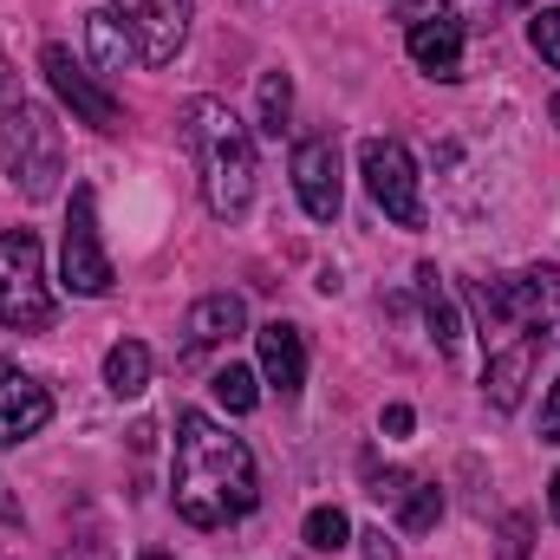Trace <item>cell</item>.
<instances>
[{
    "instance_id": "obj_1",
    "label": "cell",
    "mask_w": 560,
    "mask_h": 560,
    "mask_svg": "<svg viewBox=\"0 0 560 560\" xmlns=\"http://www.w3.org/2000/svg\"><path fill=\"white\" fill-rule=\"evenodd\" d=\"M170 495H176V515L189 528H222V522H242L255 502H261V482H255V456L242 436H229L215 418L189 411L176 423V469H170Z\"/></svg>"
},
{
    "instance_id": "obj_2",
    "label": "cell",
    "mask_w": 560,
    "mask_h": 560,
    "mask_svg": "<svg viewBox=\"0 0 560 560\" xmlns=\"http://www.w3.org/2000/svg\"><path fill=\"white\" fill-rule=\"evenodd\" d=\"M183 143L202 170V202L209 215L235 222L255 202V138L222 98H189L183 105Z\"/></svg>"
},
{
    "instance_id": "obj_3",
    "label": "cell",
    "mask_w": 560,
    "mask_h": 560,
    "mask_svg": "<svg viewBox=\"0 0 560 560\" xmlns=\"http://www.w3.org/2000/svg\"><path fill=\"white\" fill-rule=\"evenodd\" d=\"M0 156H7V176L26 202H52L59 196V176H66V138L52 125L46 105L20 98L0 125Z\"/></svg>"
},
{
    "instance_id": "obj_4",
    "label": "cell",
    "mask_w": 560,
    "mask_h": 560,
    "mask_svg": "<svg viewBox=\"0 0 560 560\" xmlns=\"http://www.w3.org/2000/svg\"><path fill=\"white\" fill-rule=\"evenodd\" d=\"M0 326L13 332H46L52 326V293H46V255L33 229L0 235Z\"/></svg>"
},
{
    "instance_id": "obj_5",
    "label": "cell",
    "mask_w": 560,
    "mask_h": 560,
    "mask_svg": "<svg viewBox=\"0 0 560 560\" xmlns=\"http://www.w3.org/2000/svg\"><path fill=\"white\" fill-rule=\"evenodd\" d=\"M469 300L482 306L489 326H522V332H541L560 319V268H522V275L482 280L469 287Z\"/></svg>"
},
{
    "instance_id": "obj_6",
    "label": "cell",
    "mask_w": 560,
    "mask_h": 560,
    "mask_svg": "<svg viewBox=\"0 0 560 560\" xmlns=\"http://www.w3.org/2000/svg\"><path fill=\"white\" fill-rule=\"evenodd\" d=\"M359 170H365V189L372 202L398 222V229H423V189H418V163L398 138H365L359 150Z\"/></svg>"
},
{
    "instance_id": "obj_7",
    "label": "cell",
    "mask_w": 560,
    "mask_h": 560,
    "mask_svg": "<svg viewBox=\"0 0 560 560\" xmlns=\"http://www.w3.org/2000/svg\"><path fill=\"white\" fill-rule=\"evenodd\" d=\"M59 280L85 300L112 293V261H105V242H98V196L79 183L72 189V209H66V248H59Z\"/></svg>"
},
{
    "instance_id": "obj_8",
    "label": "cell",
    "mask_w": 560,
    "mask_h": 560,
    "mask_svg": "<svg viewBox=\"0 0 560 560\" xmlns=\"http://www.w3.org/2000/svg\"><path fill=\"white\" fill-rule=\"evenodd\" d=\"M39 72H46V85L59 92V105H72V118H85L92 131H118V125H125L118 98H112L105 85H92V72H85L66 46H46V52H39Z\"/></svg>"
},
{
    "instance_id": "obj_9",
    "label": "cell",
    "mask_w": 560,
    "mask_h": 560,
    "mask_svg": "<svg viewBox=\"0 0 560 560\" xmlns=\"http://www.w3.org/2000/svg\"><path fill=\"white\" fill-rule=\"evenodd\" d=\"M189 7L196 0H118V20L131 26L143 66H170L189 39Z\"/></svg>"
},
{
    "instance_id": "obj_10",
    "label": "cell",
    "mask_w": 560,
    "mask_h": 560,
    "mask_svg": "<svg viewBox=\"0 0 560 560\" xmlns=\"http://www.w3.org/2000/svg\"><path fill=\"white\" fill-rule=\"evenodd\" d=\"M293 189H300V209L313 222H332L346 189H339V143L332 138H306L293 150Z\"/></svg>"
},
{
    "instance_id": "obj_11",
    "label": "cell",
    "mask_w": 560,
    "mask_h": 560,
    "mask_svg": "<svg viewBox=\"0 0 560 560\" xmlns=\"http://www.w3.org/2000/svg\"><path fill=\"white\" fill-rule=\"evenodd\" d=\"M46 418H52V392L39 378H26V372H7L0 365V443L20 450L26 436L46 430Z\"/></svg>"
},
{
    "instance_id": "obj_12",
    "label": "cell",
    "mask_w": 560,
    "mask_h": 560,
    "mask_svg": "<svg viewBox=\"0 0 560 560\" xmlns=\"http://www.w3.org/2000/svg\"><path fill=\"white\" fill-rule=\"evenodd\" d=\"M242 326H248L242 293H202V300L189 306V319H183V352L196 359V352H209V346H229V339H242Z\"/></svg>"
},
{
    "instance_id": "obj_13",
    "label": "cell",
    "mask_w": 560,
    "mask_h": 560,
    "mask_svg": "<svg viewBox=\"0 0 560 560\" xmlns=\"http://www.w3.org/2000/svg\"><path fill=\"white\" fill-rule=\"evenodd\" d=\"M535 359H541V332H522L515 346L489 352L482 392H489V405H495V411H515V405H522V392H528V372H535Z\"/></svg>"
},
{
    "instance_id": "obj_14",
    "label": "cell",
    "mask_w": 560,
    "mask_h": 560,
    "mask_svg": "<svg viewBox=\"0 0 560 560\" xmlns=\"http://www.w3.org/2000/svg\"><path fill=\"white\" fill-rule=\"evenodd\" d=\"M411 59H418L430 79H456L463 72V20H450V13H423L411 20Z\"/></svg>"
},
{
    "instance_id": "obj_15",
    "label": "cell",
    "mask_w": 560,
    "mask_h": 560,
    "mask_svg": "<svg viewBox=\"0 0 560 560\" xmlns=\"http://www.w3.org/2000/svg\"><path fill=\"white\" fill-rule=\"evenodd\" d=\"M261 378L275 385L280 398H300V385H306V339H300V326H261Z\"/></svg>"
},
{
    "instance_id": "obj_16",
    "label": "cell",
    "mask_w": 560,
    "mask_h": 560,
    "mask_svg": "<svg viewBox=\"0 0 560 560\" xmlns=\"http://www.w3.org/2000/svg\"><path fill=\"white\" fill-rule=\"evenodd\" d=\"M85 52H92L98 72H125V66H138V39H131V26H125L118 13H92V20H85Z\"/></svg>"
},
{
    "instance_id": "obj_17",
    "label": "cell",
    "mask_w": 560,
    "mask_h": 560,
    "mask_svg": "<svg viewBox=\"0 0 560 560\" xmlns=\"http://www.w3.org/2000/svg\"><path fill=\"white\" fill-rule=\"evenodd\" d=\"M418 293H423V313H430L436 346H443V352H456V346H463V319H456V306H450V293H443V275H436L430 261L418 268Z\"/></svg>"
},
{
    "instance_id": "obj_18",
    "label": "cell",
    "mask_w": 560,
    "mask_h": 560,
    "mask_svg": "<svg viewBox=\"0 0 560 560\" xmlns=\"http://www.w3.org/2000/svg\"><path fill=\"white\" fill-rule=\"evenodd\" d=\"M105 385H112L118 398H138L143 385H150V346H143V339H118V346L105 352Z\"/></svg>"
},
{
    "instance_id": "obj_19",
    "label": "cell",
    "mask_w": 560,
    "mask_h": 560,
    "mask_svg": "<svg viewBox=\"0 0 560 560\" xmlns=\"http://www.w3.org/2000/svg\"><path fill=\"white\" fill-rule=\"evenodd\" d=\"M346 541H352V522H346L339 509H313V515H306V548H313V555H339Z\"/></svg>"
},
{
    "instance_id": "obj_20",
    "label": "cell",
    "mask_w": 560,
    "mask_h": 560,
    "mask_svg": "<svg viewBox=\"0 0 560 560\" xmlns=\"http://www.w3.org/2000/svg\"><path fill=\"white\" fill-rule=\"evenodd\" d=\"M398 509H405V528L423 535V528H436V515H443V489L411 476V489H405V502H398Z\"/></svg>"
},
{
    "instance_id": "obj_21",
    "label": "cell",
    "mask_w": 560,
    "mask_h": 560,
    "mask_svg": "<svg viewBox=\"0 0 560 560\" xmlns=\"http://www.w3.org/2000/svg\"><path fill=\"white\" fill-rule=\"evenodd\" d=\"M287 112H293V79H287V72H268V79H261V131H268V138L287 131Z\"/></svg>"
},
{
    "instance_id": "obj_22",
    "label": "cell",
    "mask_w": 560,
    "mask_h": 560,
    "mask_svg": "<svg viewBox=\"0 0 560 560\" xmlns=\"http://www.w3.org/2000/svg\"><path fill=\"white\" fill-rule=\"evenodd\" d=\"M215 398H222L235 418H242V411H255V405H261V392H255V372H248V365H222V372H215Z\"/></svg>"
},
{
    "instance_id": "obj_23",
    "label": "cell",
    "mask_w": 560,
    "mask_h": 560,
    "mask_svg": "<svg viewBox=\"0 0 560 560\" xmlns=\"http://www.w3.org/2000/svg\"><path fill=\"white\" fill-rule=\"evenodd\" d=\"M528 46H535V52L560 72V7H541V13L528 20Z\"/></svg>"
},
{
    "instance_id": "obj_24",
    "label": "cell",
    "mask_w": 560,
    "mask_h": 560,
    "mask_svg": "<svg viewBox=\"0 0 560 560\" xmlns=\"http://www.w3.org/2000/svg\"><path fill=\"white\" fill-rule=\"evenodd\" d=\"M365 482H372V495H378V502H405V489H411V476H405V469H378V463H365Z\"/></svg>"
},
{
    "instance_id": "obj_25",
    "label": "cell",
    "mask_w": 560,
    "mask_h": 560,
    "mask_svg": "<svg viewBox=\"0 0 560 560\" xmlns=\"http://www.w3.org/2000/svg\"><path fill=\"white\" fill-rule=\"evenodd\" d=\"M541 443H560V385L548 392V405H541Z\"/></svg>"
},
{
    "instance_id": "obj_26",
    "label": "cell",
    "mask_w": 560,
    "mask_h": 560,
    "mask_svg": "<svg viewBox=\"0 0 560 560\" xmlns=\"http://www.w3.org/2000/svg\"><path fill=\"white\" fill-rule=\"evenodd\" d=\"M359 541H365V560H398V548L385 541V528H365Z\"/></svg>"
},
{
    "instance_id": "obj_27",
    "label": "cell",
    "mask_w": 560,
    "mask_h": 560,
    "mask_svg": "<svg viewBox=\"0 0 560 560\" xmlns=\"http://www.w3.org/2000/svg\"><path fill=\"white\" fill-rule=\"evenodd\" d=\"M411 405H392V411H385V430H392V436H411Z\"/></svg>"
},
{
    "instance_id": "obj_28",
    "label": "cell",
    "mask_w": 560,
    "mask_h": 560,
    "mask_svg": "<svg viewBox=\"0 0 560 560\" xmlns=\"http://www.w3.org/2000/svg\"><path fill=\"white\" fill-rule=\"evenodd\" d=\"M548 515L560 522V476H555V495H548Z\"/></svg>"
},
{
    "instance_id": "obj_29",
    "label": "cell",
    "mask_w": 560,
    "mask_h": 560,
    "mask_svg": "<svg viewBox=\"0 0 560 560\" xmlns=\"http://www.w3.org/2000/svg\"><path fill=\"white\" fill-rule=\"evenodd\" d=\"M138 560H170V555H138Z\"/></svg>"
},
{
    "instance_id": "obj_30",
    "label": "cell",
    "mask_w": 560,
    "mask_h": 560,
    "mask_svg": "<svg viewBox=\"0 0 560 560\" xmlns=\"http://www.w3.org/2000/svg\"><path fill=\"white\" fill-rule=\"evenodd\" d=\"M0 92H7V72H0Z\"/></svg>"
},
{
    "instance_id": "obj_31",
    "label": "cell",
    "mask_w": 560,
    "mask_h": 560,
    "mask_svg": "<svg viewBox=\"0 0 560 560\" xmlns=\"http://www.w3.org/2000/svg\"><path fill=\"white\" fill-rule=\"evenodd\" d=\"M555 118H560V98H555Z\"/></svg>"
}]
</instances>
